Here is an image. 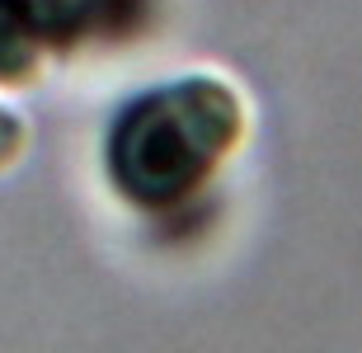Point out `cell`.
<instances>
[{
  "label": "cell",
  "instance_id": "cell-1",
  "mask_svg": "<svg viewBox=\"0 0 362 353\" xmlns=\"http://www.w3.org/2000/svg\"><path fill=\"white\" fill-rule=\"evenodd\" d=\"M255 141V99L221 66H179L108 104L94 175L118 212L151 226L198 212Z\"/></svg>",
  "mask_w": 362,
  "mask_h": 353
},
{
  "label": "cell",
  "instance_id": "cell-2",
  "mask_svg": "<svg viewBox=\"0 0 362 353\" xmlns=\"http://www.w3.org/2000/svg\"><path fill=\"white\" fill-rule=\"evenodd\" d=\"M151 0H0V95H33L94 42L141 28Z\"/></svg>",
  "mask_w": 362,
  "mask_h": 353
},
{
  "label": "cell",
  "instance_id": "cell-3",
  "mask_svg": "<svg viewBox=\"0 0 362 353\" xmlns=\"http://www.w3.org/2000/svg\"><path fill=\"white\" fill-rule=\"evenodd\" d=\"M33 151V118L10 95H0V179H10Z\"/></svg>",
  "mask_w": 362,
  "mask_h": 353
}]
</instances>
